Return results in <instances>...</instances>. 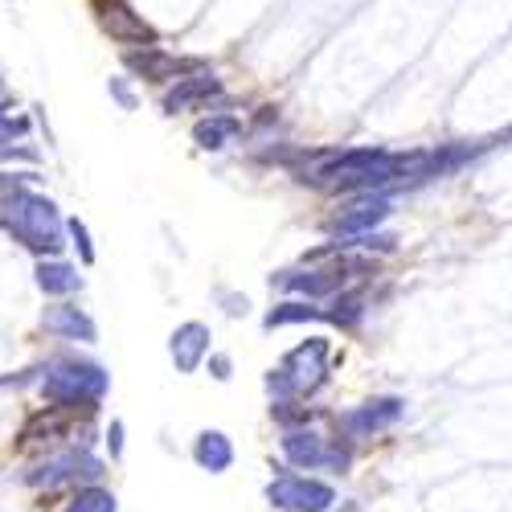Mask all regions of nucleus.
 <instances>
[{
  "label": "nucleus",
  "instance_id": "nucleus-31",
  "mask_svg": "<svg viewBox=\"0 0 512 512\" xmlns=\"http://www.w3.org/2000/svg\"><path fill=\"white\" fill-rule=\"evenodd\" d=\"M9 107H13V99H9L5 91H0V111H9Z\"/></svg>",
  "mask_w": 512,
  "mask_h": 512
},
{
  "label": "nucleus",
  "instance_id": "nucleus-22",
  "mask_svg": "<svg viewBox=\"0 0 512 512\" xmlns=\"http://www.w3.org/2000/svg\"><path fill=\"white\" fill-rule=\"evenodd\" d=\"M263 386H267L271 402H275V398H300V402H304V394H300V381H295V377H291L283 365H279V369H267Z\"/></svg>",
  "mask_w": 512,
  "mask_h": 512
},
{
  "label": "nucleus",
  "instance_id": "nucleus-1",
  "mask_svg": "<svg viewBox=\"0 0 512 512\" xmlns=\"http://www.w3.org/2000/svg\"><path fill=\"white\" fill-rule=\"evenodd\" d=\"M0 230L13 242H21L37 259H58L62 254V238H66V222L58 205L46 193L33 189H5L0 193Z\"/></svg>",
  "mask_w": 512,
  "mask_h": 512
},
{
  "label": "nucleus",
  "instance_id": "nucleus-12",
  "mask_svg": "<svg viewBox=\"0 0 512 512\" xmlns=\"http://www.w3.org/2000/svg\"><path fill=\"white\" fill-rule=\"evenodd\" d=\"M41 328H46L50 336H58V340H78V345H95L99 340L95 320L78 304H66V300H58V304H50L46 312H41Z\"/></svg>",
  "mask_w": 512,
  "mask_h": 512
},
{
  "label": "nucleus",
  "instance_id": "nucleus-28",
  "mask_svg": "<svg viewBox=\"0 0 512 512\" xmlns=\"http://www.w3.org/2000/svg\"><path fill=\"white\" fill-rule=\"evenodd\" d=\"M205 365H209V377H213V381H230V373H234V365H230L226 353H209Z\"/></svg>",
  "mask_w": 512,
  "mask_h": 512
},
{
  "label": "nucleus",
  "instance_id": "nucleus-16",
  "mask_svg": "<svg viewBox=\"0 0 512 512\" xmlns=\"http://www.w3.org/2000/svg\"><path fill=\"white\" fill-rule=\"evenodd\" d=\"M37 287L46 300H66V295H74L82 287V275L78 267H70L66 259H37Z\"/></svg>",
  "mask_w": 512,
  "mask_h": 512
},
{
  "label": "nucleus",
  "instance_id": "nucleus-11",
  "mask_svg": "<svg viewBox=\"0 0 512 512\" xmlns=\"http://www.w3.org/2000/svg\"><path fill=\"white\" fill-rule=\"evenodd\" d=\"M209 328L201 320H185L173 328V336H168V357H173L177 373H197L209 357Z\"/></svg>",
  "mask_w": 512,
  "mask_h": 512
},
{
  "label": "nucleus",
  "instance_id": "nucleus-15",
  "mask_svg": "<svg viewBox=\"0 0 512 512\" xmlns=\"http://www.w3.org/2000/svg\"><path fill=\"white\" fill-rule=\"evenodd\" d=\"M193 463L209 476H226L234 467V443L226 431H201L193 439Z\"/></svg>",
  "mask_w": 512,
  "mask_h": 512
},
{
  "label": "nucleus",
  "instance_id": "nucleus-18",
  "mask_svg": "<svg viewBox=\"0 0 512 512\" xmlns=\"http://www.w3.org/2000/svg\"><path fill=\"white\" fill-rule=\"evenodd\" d=\"M312 320H324V312L316 308V300H304V295H291V300H279L267 316H263V328L275 332V328H287V324H312Z\"/></svg>",
  "mask_w": 512,
  "mask_h": 512
},
{
  "label": "nucleus",
  "instance_id": "nucleus-29",
  "mask_svg": "<svg viewBox=\"0 0 512 512\" xmlns=\"http://www.w3.org/2000/svg\"><path fill=\"white\" fill-rule=\"evenodd\" d=\"M107 451H111V463L123 459V422L119 418H111V426H107Z\"/></svg>",
  "mask_w": 512,
  "mask_h": 512
},
{
  "label": "nucleus",
  "instance_id": "nucleus-30",
  "mask_svg": "<svg viewBox=\"0 0 512 512\" xmlns=\"http://www.w3.org/2000/svg\"><path fill=\"white\" fill-rule=\"evenodd\" d=\"M37 181H41L37 173H0V193H5V189H29Z\"/></svg>",
  "mask_w": 512,
  "mask_h": 512
},
{
  "label": "nucleus",
  "instance_id": "nucleus-7",
  "mask_svg": "<svg viewBox=\"0 0 512 512\" xmlns=\"http://www.w3.org/2000/svg\"><path fill=\"white\" fill-rule=\"evenodd\" d=\"M91 13L99 21V29L119 41V46L136 50V46H152L156 41V29L144 21V13L132 9V0H91Z\"/></svg>",
  "mask_w": 512,
  "mask_h": 512
},
{
  "label": "nucleus",
  "instance_id": "nucleus-25",
  "mask_svg": "<svg viewBox=\"0 0 512 512\" xmlns=\"http://www.w3.org/2000/svg\"><path fill=\"white\" fill-rule=\"evenodd\" d=\"M29 132V119L25 115H9V111H0V148H9L13 140H21Z\"/></svg>",
  "mask_w": 512,
  "mask_h": 512
},
{
  "label": "nucleus",
  "instance_id": "nucleus-24",
  "mask_svg": "<svg viewBox=\"0 0 512 512\" xmlns=\"http://www.w3.org/2000/svg\"><path fill=\"white\" fill-rule=\"evenodd\" d=\"M66 234H70V238H74V246H78V263H82V267H95V242H91L87 222L70 218V222H66Z\"/></svg>",
  "mask_w": 512,
  "mask_h": 512
},
{
  "label": "nucleus",
  "instance_id": "nucleus-23",
  "mask_svg": "<svg viewBox=\"0 0 512 512\" xmlns=\"http://www.w3.org/2000/svg\"><path fill=\"white\" fill-rule=\"evenodd\" d=\"M353 246H357V250H365V254H394V250H398V234H390V230H381V226H377V230H369V234L353 238V242H349V250H353Z\"/></svg>",
  "mask_w": 512,
  "mask_h": 512
},
{
  "label": "nucleus",
  "instance_id": "nucleus-21",
  "mask_svg": "<svg viewBox=\"0 0 512 512\" xmlns=\"http://www.w3.org/2000/svg\"><path fill=\"white\" fill-rule=\"evenodd\" d=\"M349 467H353V443H345V439H332V443H324V467H320V472L345 476Z\"/></svg>",
  "mask_w": 512,
  "mask_h": 512
},
{
  "label": "nucleus",
  "instance_id": "nucleus-3",
  "mask_svg": "<svg viewBox=\"0 0 512 512\" xmlns=\"http://www.w3.org/2000/svg\"><path fill=\"white\" fill-rule=\"evenodd\" d=\"M103 480V459L87 451V443L78 447H62L58 455H46V463H37L33 472H25L29 488H82V484H99Z\"/></svg>",
  "mask_w": 512,
  "mask_h": 512
},
{
  "label": "nucleus",
  "instance_id": "nucleus-19",
  "mask_svg": "<svg viewBox=\"0 0 512 512\" xmlns=\"http://www.w3.org/2000/svg\"><path fill=\"white\" fill-rule=\"evenodd\" d=\"M62 512H119V508H115V492L111 488L82 484V488H74V496H70V504Z\"/></svg>",
  "mask_w": 512,
  "mask_h": 512
},
{
  "label": "nucleus",
  "instance_id": "nucleus-9",
  "mask_svg": "<svg viewBox=\"0 0 512 512\" xmlns=\"http://www.w3.org/2000/svg\"><path fill=\"white\" fill-rule=\"evenodd\" d=\"M123 66L132 70L136 78H144V82H177V78H185V74H193V70H209L205 62H193V58H177V54H168V50H160L156 41L152 46H136V50H123Z\"/></svg>",
  "mask_w": 512,
  "mask_h": 512
},
{
  "label": "nucleus",
  "instance_id": "nucleus-27",
  "mask_svg": "<svg viewBox=\"0 0 512 512\" xmlns=\"http://www.w3.org/2000/svg\"><path fill=\"white\" fill-rule=\"evenodd\" d=\"M218 304H222V312L234 316V320L250 312V300H246V295H238V291H218Z\"/></svg>",
  "mask_w": 512,
  "mask_h": 512
},
{
  "label": "nucleus",
  "instance_id": "nucleus-10",
  "mask_svg": "<svg viewBox=\"0 0 512 512\" xmlns=\"http://www.w3.org/2000/svg\"><path fill=\"white\" fill-rule=\"evenodd\" d=\"M222 99H226V87L213 78V70H193L173 82V91L164 95L160 107H164V115H181V111H197V107L222 103Z\"/></svg>",
  "mask_w": 512,
  "mask_h": 512
},
{
  "label": "nucleus",
  "instance_id": "nucleus-6",
  "mask_svg": "<svg viewBox=\"0 0 512 512\" xmlns=\"http://www.w3.org/2000/svg\"><path fill=\"white\" fill-rule=\"evenodd\" d=\"M394 213V201L386 193H353V201L340 209V218L332 222V246L336 250H349L353 238L377 230Z\"/></svg>",
  "mask_w": 512,
  "mask_h": 512
},
{
  "label": "nucleus",
  "instance_id": "nucleus-17",
  "mask_svg": "<svg viewBox=\"0 0 512 512\" xmlns=\"http://www.w3.org/2000/svg\"><path fill=\"white\" fill-rule=\"evenodd\" d=\"M234 136H242V119H234L226 111H213V115L197 119V127H193V140L201 152H222Z\"/></svg>",
  "mask_w": 512,
  "mask_h": 512
},
{
  "label": "nucleus",
  "instance_id": "nucleus-4",
  "mask_svg": "<svg viewBox=\"0 0 512 512\" xmlns=\"http://www.w3.org/2000/svg\"><path fill=\"white\" fill-rule=\"evenodd\" d=\"M275 480L267 484V504L279 512H332L336 488L316 476H295L291 467H275Z\"/></svg>",
  "mask_w": 512,
  "mask_h": 512
},
{
  "label": "nucleus",
  "instance_id": "nucleus-14",
  "mask_svg": "<svg viewBox=\"0 0 512 512\" xmlns=\"http://www.w3.org/2000/svg\"><path fill=\"white\" fill-rule=\"evenodd\" d=\"M320 312L340 332H357L369 316V295H365V287H340L328 295V308H320Z\"/></svg>",
  "mask_w": 512,
  "mask_h": 512
},
{
  "label": "nucleus",
  "instance_id": "nucleus-5",
  "mask_svg": "<svg viewBox=\"0 0 512 512\" xmlns=\"http://www.w3.org/2000/svg\"><path fill=\"white\" fill-rule=\"evenodd\" d=\"M406 414V402L394 398V394H381V398H369L353 410H345L336 418V435L345 443H365L381 431H390V426H398V418Z\"/></svg>",
  "mask_w": 512,
  "mask_h": 512
},
{
  "label": "nucleus",
  "instance_id": "nucleus-13",
  "mask_svg": "<svg viewBox=\"0 0 512 512\" xmlns=\"http://www.w3.org/2000/svg\"><path fill=\"white\" fill-rule=\"evenodd\" d=\"M324 435H316L312 426H287L283 439H279V451L287 459V467L295 472H320L324 467Z\"/></svg>",
  "mask_w": 512,
  "mask_h": 512
},
{
  "label": "nucleus",
  "instance_id": "nucleus-20",
  "mask_svg": "<svg viewBox=\"0 0 512 512\" xmlns=\"http://www.w3.org/2000/svg\"><path fill=\"white\" fill-rule=\"evenodd\" d=\"M271 418L287 431V426H308V422L316 418V410L304 406L300 398H275V402H271Z\"/></svg>",
  "mask_w": 512,
  "mask_h": 512
},
{
  "label": "nucleus",
  "instance_id": "nucleus-2",
  "mask_svg": "<svg viewBox=\"0 0 512 512\" xmlns=\"http://www.w3.org/2000/svg\"><path fill=\"white\" fill-rule=\"evenodd\" d=\"M111 386V373L91 361V357H78V353H62L54 361H46V373H41V402L66 410V414H82L91 418Z\"/></svg>",
  "mask_w": 512,
  "mask_h": 512
},
{
  "label": "nucleus",
  "instance_id": "nucleus-26",
  "mask_svg": "<svg viewBox=\"0 0 512 512\" xmlns=\"http://www.w3.org/2000/svg\"><path fill=\"white\" fill-rule=\"evenodd\" d=\"M107 91H111V99H115V103H119L123 111H136V107H140L136 91L127 87V78H111V82H107Z\"/></svg>",
  "mask_w": 512,
  "mask_h": 512
},
{
  "label": "nucleus",
  "instance_id": "nucleus-8",
  "mask_svg": "<svg viewBox=\"0 0 512 512\" xmlns=\"http://www.w3.org/2000/svg\"><path fill=\"white\" fill-rule=\"evenodd\" d=\"M328 365H332V345H328V336H308L304 345H295V349L283 357V369H287L295 381H300L304 402L328 386Z\"/></svg>",
  "mask_w": 512,
  "mask_h": 512
}]
</instances>
